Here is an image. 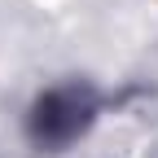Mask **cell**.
<instances>
[{
  "instance_id": "6da1fadb",
  "label": "cell",
  "mask_w": 158,
  "mask_h": 158,
  "mask_svg": "<svg viewBox=\"0 0 158 158\" xmlns=\"http://www.w3.org/2000/svg\"><path fill=\"white\" fill-rule=\"evenodd\" d=\"M92 110L97 106L88 88H53L48 97H40V106L31 114V136L40 145H70L92 123Z\"/></svg>"
}]
</instances>
